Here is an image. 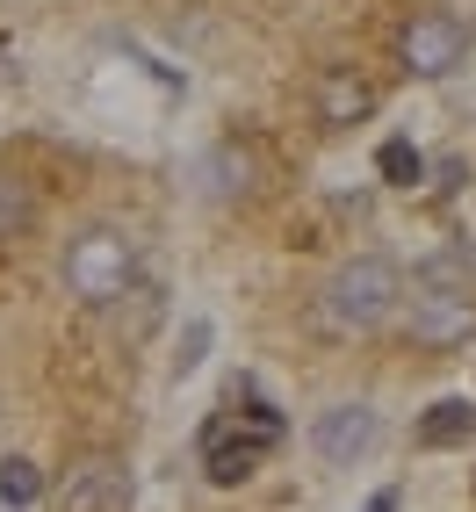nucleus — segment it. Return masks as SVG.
<instances>
[{
	"mask_svg": "<svg viewBox=\"0 0 476 512\" xmlns=\"http://www.w3.org/2000/svg\"><path fill=\"white\" fill-rule=\"evenodd\" d=\"M397 303H404V275H397L383 253H354L347 267H332L318 311H325L332 332H376Z\"/></svg>",
	"mask_w": 476,
	"mask_h": 512,
	"instance_id": "f257e3e1",
	"label": "nucleus"
},
{
	"mask_svg": "<svg viewBox=\"0 0 476 512\" xmlns=\"http://www.w3.org/2000/svg\"><path fill=\"white\" fill-rule=\"evenodd\" d=\"M130 282H138V238L116 224H94L65 246V289L80 303H123Z\"/></svg>",
	"mask_w": 476,
	"mask_h": 512,
	"instance_id": "f03ea898",
	"label": "nucleus"
},
{
	"mask_svg": "<svg viewBox=\"0 0 476 512\" xmlns=\"http://www.w3.org/2000/svg\"><path fill=\"white\" fill-rule=\"evenodd\" d=\"M275 440H282V419L267 412V404H246L238 419H217L202 433V469H210V484H246Z\"/></svg>",
	"mask_w": 476,
	"mask_h": 512,
	"instance_id": "7ed1b4c3",
	"label": "nucleus"
},
{
	"mask_svg": "<svg viewBox=\"0 0 476 512\" xmlns=\"http://www.w3.org/2000/svg\"><path fill=\"white\" fill-rule=\"evenodd\" d=\"M476 332V303H469V282H419L412 289V339L433 354L448 347H469Z\"/></svg>",
	"mask_w": 476,
	"mask_h": 512,
	"instance_id": "20e7f679",
	"label": "nucleus"
},
{
	"mask_svg": "<svg viewBox=\"0 0 476 512\" xmlns=\"http://www.w3.org/2000/svg\"><path fill=\"white\" fill-rule=\"evenodd\" d=\"M404 73H419V80H448L455 65L469 58V22L448 15V8H433V15H412V29H404Z\"/></svg>",
	"mask_w": 476,
	"mask_h": 512,
	"instance_id": "39448f33",
	"label": "nucleus"
},
{
	"mask_svg": "<svg viewBox=\"0 0 476 512\" xmlns=\"http://www.w3.org/2000/svg\"><path fill=\"white\" fill-rule=\"evenodd\" d=\"M123 498H130L123 455H80L58 476V512H123Z\"/></svg>",
	"mask_w": 476,
	"mask_h": 512,
	"instance_id": "423d86ee",
	"label": "nucleus"
},
{
	"mask_svg": "<svg viewBox=\"0 0 476 512\" xmlns=\"http://www.w3.org/2000/svg\"><path fill=\"white\" fill-rule=\"evenodd\" d=\"M376 440H383V419L368 412V404H332V412H318V426H311V448L332 469H354Z\"/></svg>",
	"mask_w": 476,
	"mask_h": 512,
	"instance_id": "0eeeda50",
	"label": "nucleus"
},
{
	"mask_svg": "<svg viewBox=\"0 0 476 512\" xmlns=\"http://www.w3.org/2000/svg\"><path fill=\"white\" fill-rule=\"evenodd\" d=\"M368 109H376V87H368L361 73H325V80H318V123L347 130V123H361Z\"/></svg>",
	"mask_w": 476,
	"mask_h": 512,
	"instance_id": "6e6552de",
	"label": "nucleus"
},
{
	"mask_svg": "<svg viewBox=\"0 0 476 512\" xmlns=\"http://www.w3.org/2000/svg\"><path fill=\"white\" fill-rule=\"evenodd\" d=\"M202 188H210L217 202L246 195V188H253V152H246V145H217L210 159H202Z\"/></svg>",
	"mask_w": 476,
	"mask_h": 512,
	"instance_id": "1a4fd4ad",
	"label": "nucleus"
},
{
	"mask_svg": "<svg viewBox=\"0 0 476 512\" xmlns=\"http://www.w3.org/2000/svg\"><path fill=\"white\" fill-rule=\"evenodd\" d=\"M469 433H476V404H469V397H440L433 412L419 419V440H426V448H455V440H469Z\"/></svg>",
	"mask_w": 476,
	"mask_h": 512,
	"instance_id": "9d476101",
	"label": "nucleus"
},
{
	"mask_svg": "<svg viewBox=\"0 0 476 512\" xmlns=\"http://www.w3.org/2000/svg\"><path fill=\"white\" fill-rule=\"evenodd\" d=\"M29 217H37V188H29L22 174H8V166H0V246L29 231Z\"/></svg>",
	"mask_w": 476,
	"mask_h": 512,
	"instance_id": "9b49d317",
	"label": "nucleus"
},
{
	"mask_svg": "<svg viewBox=\"0 0 476 512\" xmlns=\"http://www.w3.org/2000/svg\"><path fill=\"white\" fill-rule=\"evenodd\" d=\"M44 498V476H37V462H0V505L8 512H22V505H37Z\"/></svg>",
	"mask_w": 476,
	"mask_h": 512,
	"instance_id": "f8f14e48",
	"label": "nucleus"
},
{
	"mask_svg": "<svg viewBox=\"0 0 476 512\" xmlns=\"http://www.w3.org/2000/svg\"><path fill=\"white\" fill-rule=\"evenodd\" d=\"M376 174H383V181H390V188H412V181H419V174H426V159H419V152H412V145H404V138H390V145H383V152H376Z\"/></svg>",
	"mask_w": 476,
	"mask_h": 512,
	"instance_id": "ddd939ff",
	"label": "nucleus"
},
{
	"mask_svg": "<svg viewBox=\"0 0 476 512\" xmlns=\"http://www.w3.org/2000/svg\"><path fill=\"white\" fill-rule=\"evenodd\" d=\"M202 347H210V318H195V325H188L181 354H174V383H181V375H195V368H202Z\"/></svg>",
	"mask_w": 476,
	"mask_h": 512,
	"instance_id": "4468645a",
	"label": "nucleus"
},
{
	"mask_svg": "<svg viewBox=\"0 0 476 512\" xmlns=\"http://www.w3.org/2000/svg\"><path fill=\"white\" fill-rule=\"evenodd\" d=\"M390 505H397V491H383V498H376V505H368V512H390Z\"/></svg>",
	"mask_w": 476,
	"mask_h": 512,
	"instance_id": "2eb2a0df",
	"label": "nucleus"
}]
</instances>
